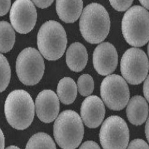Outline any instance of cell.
I'll return each instance as SVG.
<instances>
[{
	"label": "cell",
	"instance_id": "cell-1",
	"mask_svg": "<svg viewBox=\"0 0 149 149\" xmlns=\"http://www.w3.org/2000/svg\"><path fill=\"white\" fill-rule=\"evenodd\" d=\"M80 30L83 38L91 44L103 42L109 34V16L102 5L92 3L84 9L80 20Z\"/></svg>",
	"mask_w": 149,
	"mask_h": 149
},
{
	"label": "cell",
	"instance_id": "cell-28",
	"mask_svg": "<svg viewBox=\"0 0 149 149\" xmlns=\"http://www.w3.org/2000/svg\"><path fill=\"white\" fill-rule=\"evenodd\" d=\"M5 148V137L2 131L0 128V149H4Z\"/></svg>",
	"mask_w": 149,
	"mask_h": 149
},
{
	"label": "cell",
	"instance_id": "cell-10",
	"mask_svg": "<svg viewBox=\"0 0 149 149\" xmlns=\"http://www.w3.org/2000/svg\"><path fill=\"white\" fill-rule=\"evenodd\" d=\"M37 19L36 7L30 0H16L10 13L12 26L20 34H27L34 28Z\"/></svg>",
	"mask_w": 149,
	"mask_h": 149
},
{
	"label": "cell",
	"instance_id": "cell-32",
	"mask_svg": "<svg viewBox=\"0 0 149 149\" xmlns=\"http://www.w3.org/2000/svg\"><path fill=\"white\" fill-rule=\"evenodd\" d=\"M148 55H149V45H148Z\"/></svg>",
	"mask_w": 149,
	"mask_h": 149
},
{
	"label": "cell",
	"instance_id": "cell-25",
	"mask_svg": "<svg viewBox=\"0 0 149 149\" xmlns=\"http://www.w3.org/2000/svg\"><path fill=\"white\" fill-rule=\"evenodd\" d=\"M34 3L40 8H48L52 4L54 0H32Z\"/></svg>",
	"mask_w": 149,
	"mask_h": 149
},
{
	"label": "cell",
	"instance_id": "cell-26",
	"mask_svg": "<svg viewBox=\"0 0 149 149\" xmlns=\"http://www.w3.org/2000/svg\"><path fill=\"white\" fill-rule=\"evenodd\" d=\"M79 149H100L95 142L88 141L83 143Z\"/></svg>",
	"mask_w": 149,
	"mask_h": 149
},
{
	"label": "cell",
	"instance_id": "cell-31",
	"mask_svg": "<svg viewBox=\"0 0 149 149\" xmlns=\"http://www.w3.org/2000/svg\"><path fill=\"white\" fill-rule=\"evenodd\" d=\"M20 149V148H19L18 147L16 146H10L8 147L6 149Z\"/></svg>",
	"mask_w": 149,
	"mask_h": 149
},
{
	"label": "cell",
	"instance_id": "cell-3",
	"mask_svg": "<svg viewBox=\"0 0 149 149\" xmlns=\"http://www.w3.org/2000/svg\"><path fill=\"white\" fill-rule=\"evenodd\" d=\"M53 134L61 148L76 149L82 141L84 134L82 119L74 111L62 112L54 123Z\"/></svg>",
	"mask_w": 149,
	"mask_h": 149
},
{
	"label": "cell",
	"instance_id": "cell-4",
	"mask_svg": "<svg viewBox=\"0 0 149 149\" xmlns=\"http://www.w3.org/2000/svg\"><path fill=\"white\" fill-rule=\"evenodd\" d=\"M66 33L62 25L49 20L42 25L37 36L38 49L45 59L56 61L60 58L66 49Z\"/></svg>",
	"mask_w": 149,
	"mask_h": 149
},
{
	"label": "cell",
	"instance_id": "cell-23",
	"mask_svg": "<svg viewBox=\"0 0 149 149\" xmlns=\"http://www.w3.org/2000/svg\"><path fill=\"white\" fill-rule=\"evenodd\" d=\"M127 149H149V146L142 139H135L130 143Z\"/></svg>",
	"mask_w": 149,
	"mask_h": 149
},
{
	"label": "cell",
	"instance_id": "cell-6",
	"mask_svg": "<svg viewBox=\"0 0 149 149\" xmlns=\"http://www.w3.org/2000/svg\"><path fill=\"white\" fill-rule=\"evenodd\" d=\"M45 69L43 58L35 48L24 49L17 58L16 74L20 81L25 85L37 84L43 76Z\"/></svg>",
	"mask_w": 149,
	"mask_h": 149
},
{
	"label": "cell",
	"instance_id": "cell-27",
	"mask_svg": "<svg viewBox=\"0 0 149 149\" xmlns=\"http://www.w3.org/2000/svg\"><path fill=\"white\" fill-rule=\"evenodd\" d=\"M143 92L144 96L149 103V75L143 83Z\"/></svg>",
	"mask_w": 149,
	"mask_h": 149
},
{
	"label": "cell",
	"instance_id": "cell-18",
	"mask_svg": "<svg viewBox=\"0 0 149 149\" xmlns=\"http://www.w3.org/2000/svg\"><path fill=\"white\" fill-rule=\"evenodd\" d=\"M15 42V33L12 26L7 22H0V52L10 51Z\"/></svg>",
	"mask_w": 149,
	"mask_h": 149
},
{
	"label": "cell",
	"instance_id": "cell-30",
	"mask_svg": "<svg viewBox=\"0 0 149 149\" xmlns=\"http://www.w3.org/2000/svg\"><path fill=\"white\" fill-rule=\"evenodd\" d=\"M142 5L148 10H149V0H139Z\"/></svg>",
	"mask_w": 149,
	"mask_h": 149
},
{
	"label": "cell",
	"instance_id": "cell-5",
	"mask_svg": "<svg viewBox=\"0 0 149 149\" xmlns=\"http://www.w3.org/2000/svg\"><path fill=\"white\" fill-rule=\"evenodd\" d=\"M122 30L127 43L140 47L149 40V13L140 6L129 8L122 21Z\"/></svg>",
	"mask_w": 149,
	"mask_h": 149
},
{
	"label": "cell",
	"instance_id": "cell-22",
	"mask_svg": "<svg viewBox=\"0 0 149 149\" xmlns=\"http://www.w3.org/2000/svg\"><path fill=\"white\" fill-rule=\"evenodd\" d=\"M134 0H109L112 7L118 11H125L131 6Z\"/></svg>",
	"mask_w": 149,
	"mask_h": 149
},
{
	"label": "cell",
	"instance_id": "cell-19",
	"mask_svg": "<svg viewBox=\"0 0 149 149\" xmlns=\"http://www.w3.org/2000/svg\"><path fill=\"white\" fill-rule=\"evenodd\" d=\"M25 149H57L52 137L47 134L39 132L31 137Z\"/></svg>",
	"mask_w": 149,
	"mask_h": 149
},
{
	"label": "cell",
	"instance_id": "cell-20",
	"mask_svg": "<svg viewBox=\"0 0 149 149\" xmlns=\"http://www.w3.org/2000/svg\"><path fill=\"white\" fill-rule=\"evenodd\" d=\"M11 79V68L6 58L0 53V93L7 88Z\"/></svg>",
	"mask_w": 149,
	"mask_h": 149
},
{
	"label": "cell",
	"instance_id": "cell-16",
	"mask_svg": "<svg viewBox=\"0 0 149 149\" xmlns=\"http://www.w3.org/2000/svg\"><path fill=\"white\" fill-rule=\"evenodd\" d=\"M88 60L86 48L79 42H75L67 49L66 63L74 72H80L85 67Z\"/></svg>",
	"mask_w": 149,
	"mask_h": 149
},
{
	"label": "cell",
	"instance_id": "cell-17",
	"mask_svg": "<svg viewBox=\"0 0 149 149\" xmlns=\"http://www.w3.org/2000/svg\"><path fill=\"white\" fill-rule=\"evenodd\" d=\"M57 92L59 100L63 104H71L77 97V87L72 79L66 77L58 82Z\"/></svg>",
	"mask_w": 149,
	"mask_h": 149
},
{
	"label": "cell",
	"instance_id": "cell-21",
	"mask_svg": "<svg viewBox=\"0 0 149 149\" xmlns=\"http://www.w3.org/2000/svg\"><path fill=\"white\" fill-rule=\"evenodd\" d=\"M77 89L82 96H89L94 89V82L93 77L88 74H83L80 76L77 80Z\"/></svg>",
	"mask_w": 149,
	"mask_h": 149
},
{
	"label": "cell",
	"instance_id": "cell-8",
	"mask_svg": "<svg viewBox=\"0 0 149 149\" xmlns=\"http://www.w3.org/2000/svg\"><path fill=\"white\" fill-rule=\"evenodd\" d=\"M99 138L104 149H126L130 139L126 122L119 116L108 117L102 126Z\"/></svg>",
	"mask_w": 149,
	"mask_h": 149
},
{
	"label": "cell",
	"instance_id": "cell-2",
	"mask_svg": "<svg viewBox=\"0 0 149 149\" xmlns=\"http://www.w3.org/2000/svg\"><path fill=\"white\" fill-rule=\"evenodd\" d=\"M35 105L30 94L24 90H15L8 95L5 113L8 123L18 130H24L31 124Z\"/></svg>",
	"mask_w": 149,
	"mask_h": 149
},
{
	"label": "cell",
	"instance_id": "cell-7",
	"mask_svg": "<svg viewBox=\"0 0 149 149\" xmlns=\"http://www.w3.org/2000/svg\"><path fill=\"white\" fill-rule=\"evenodd\" d=\"M149 70L148 58L142 50L132 48L127 50L120 61V71L124 79L132 85L141 83Z\"/></svg>",
	"mask_w": 149,
	"mask_h": 149
},
{
	"label": "cell",
	"instance_id": "cell-13",
	"mask_svg": "<svg viewBox=\"0 0 149 149\" xmlns=\"http://www.w3.org/2000/svg\"><path fill=\"white\" fill-rule=\"evenodd\" d=\"M80 112L82 120L87 127L97 128L104 118V105L99 97L91 95L82 102Z\"/></svg>",
	"mask_w": 149,
	"mask_h": 149
},
{
	"label": "cell",
	"instance_id": "cell-24",
	"mask_svg": "<svg viewBox=\"0 0 149 149\" xmlns=\"http://www.w3.org/2000/svg\"><path fill=\"white\" fill-rule=\"evenodd\" d=\"M10 7L11 0H0V16L6 15Z\"/></svg>",
	"mask_w": 149,
	"mask_h": 149
},
{
	"label": "cell",
	"instance_id": "cell-15",
	"mask_svg": "<svg viewBox=\"0 0 149 149\" xmlns=\"http://www.w3.org/2000/svg\"><path fill=\"white\" fill-rule=\"evenodd\" d=\"M83 8L82 0H56V11L64 22L72 23L80 16Z\"/></svg>",
	"mask_w": 149,
	"mask_h": 149
},
{
	"label": "cell",
	"instance_id": "cell-14",
	"mask_svg": "<svg viewBox=\"0 0 149 149\" xmlns=\"http://www.w3.org/2000/svg\"><path fill=\"white\" fill-rule=\"evenodd\" d=\"M126 113L128 119L133 125L143 124L149 114V106L146 100L139 95L132 97L127 105Z\"/></svg>",
	"mask_w": 149,
	"mask_h": 149
},
{
	"label": "cell",
	"instance_id": "cell-12",
	"mask_svg": "<svg viewBox=\"0 0 149 149\" xmlns=\"http://www.w3.org/2000/svg\"><path fill=\"white\" fill-rule=\"evenodd\" d=\"M36 111L38 118L46 123L52 122L60 111L58 97L51 90L39 93L36 100Z\"/></svg>",
	"mask_w": 149,
	"mask_h": 149
},
{
	"label": "cell",
	"instance_id": "cell-29",
	"mask_svg": "<svg viewBox=\"0 0 149 149\" xmlns=\"http://www.w3.org/2000/svg\"><path fill=\"white\" fill-rule=\"evenodd\" d=\"M145 134H146V136L148 139V141L149 142V117L147 120L146 126H145Z\"/></svg>",
	"mask_w": 149,
	"mask_h": 149
},
{
	"label": "cell",
	"instance_id": "cell-11",
	"mask_svg": "<svg viewBox=\"0 0 149 149\" xmlns=\"http://www.w3.org/2000/svg\"><path fill=\"white\" fill-rule=\"evenodd\" d=\"M93 65L99 74H112L118 65V56L116 49L109 42L98 45L93 53Z\"/></svg>",
	"mask_w": 149,
	"mask_h": 149
},
{
	"label": "cell",
	"instance_id": "cell-9",
	"mask_svg": "<svg viewBox=\"0 0 149 149\" xmlns=\"http://www.w3.org/2000/svg\"><path fill=\"white\" fill-rule=\"evenodd\" d=\"M100 94L105 104L113 111L125 108L130 99L127 82L118 74L109 75L105 78L101 84Z\"/></svg>",
	"mask_w": 149,
	"mask_h": 149
}]
</instances>
